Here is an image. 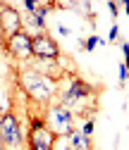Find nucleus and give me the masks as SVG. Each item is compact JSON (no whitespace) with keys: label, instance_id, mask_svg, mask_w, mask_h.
Segmentation results:
<instances>
[{"label":"nucleus","instance_id":"f257e3e1","mask_svg":"<svg viewBox=\"0 0 129 150\" xmlns=\"http://www.w3.org/2000/svg\"><path fill=\"white\" fill-rule=\"evenodd\" d=\"M58 93H60V105L74 112V117L81 115V112L93 110L91 103H93L96 91L91 83H86L84 79H79L77 74L74 76H62L58 81Z\"/></svg>","mask_w":129,"mask_h":150},{"label":"nucleus","instance_id":"f03ea898","mask_svg":"<svg viewBox=\"0 0 129 150\" xmlns=\"http://www.w3.org/2000/svg\"><path fill=\"white\" fill-rule=\"evenodd\" d=\"M19 86L29 96V100L41 105V107H48L58 98V81L41 74V71H36V69H31V67L19 71Z\"/></svg>","mask_w":129,"mask_h":150},{"label":"nucleus","instance_id":"7ed1b4c3","mask_svg":"<svg viewBox=\"0 0 129 150\" xmlns=\"http://www.w3.org/2000/svg\"><path fill=\"white\" fill-rule=\"evenodd\" d=\"M0 141H3L5 150H22L26 145V131L14 112L0 115Z\"/></svg>","mask_w":129,"mask_h":150},{"label":"nucleus","instance_id":"20e7f679","mask_svg":"<svg viewBox=\"0 0 129 150\" xmlns=\"http://www.w3.org/2000/svg\"><path fill=\"white\" fill-rule=\"evenodd\" d=\"M43 122H46V126L53 131L55 136H67L69 131L74 129L77 117H74V112H72V110H67V107H62V105L58 103V105H50V107H48Z\"/></svg>","mask_w":129,"mask_h":150},{"label":"nucleus","instance_id":"39448f33","mask_svg":"<svg viewBox=\"0 0 129 150\" xmlns=\"http://www.w3.org/2000/svg\"><path fill=\"white\" fill-rule=\"evenodd\" d=\"M55 143V134L46 126L43 119H31L29 131H26V148L29 150H53Z\"/></svg>","mask_w":129,"mask_h":150},{"label":"nucleus","instance_id":"423d86ee","mask_svg":"<svg viewBox=\"0 0 129 150\" xmlns=\"http://www.w3.org/2000/svg\"><path fill=\"white\" fill-rule=\"evenodd\" d=\"M31 50H33V60H60V45L48 31L33 33L31 36Z\"/></svg>","mask_w":129,"mask_h":150},{"label":"nucleus","instance_id":"0eeeda50","mask_svg":"<svg viewBox=\"0 0 129 150\" xmlns=\"http://www.w3.org/2000/svg\"><path fill=\"white\" fill-rule=\"evenodd\" d=\"M5 50L12 55L14 60H19V62H31V60H33L31 33H29V31H19V33L10 36V38L5 41Z\"/></svg>","mask_w":129,"mask_h":150},{"label":"nucleus","instance_id":"6e6552de","mask_svg":"<svg viewBox=\"0 0 129 150\" xmlns=\"http://www.w3.org/2000/svg\"><path fill=\"white\" fill-rule=\"evenodd\" d=\"M19 31H24V19H22V12L7 3V7L0 12V33H3V36H5V41H7L10 36L19 33Z\"/></svg>","mask_w":129,"mask_h":150},{"label":"nucleus","instance_id":"1a4fd4ad","mask_svg":"<svg viewBox=\"0 0 129 150\" xmlns=\"http://www.w3.org/2000/svg\"><path fill=\"white\" fill-rule=\"evenodd\" d=\"M67 141H69V145L74 148V150H96V143H93V138H88V136H84L81 131H79V126H74L67 134Z\"/></svg>","mask_w":129,"mask_h":150},{"label":"nucleus","instance_id":"9d476101","mask_svg":"<svg viewBox=\"0 0 129 150\" xmlns=\"http://www.w3.org/2000/svg\"><path fill=\"white\" fill-rule=\"evenodd\" d=\"M79 131L84 136H88V138H93V134H96V117H88L81 126H79Z\"/></svg>","mask_w":129,"mask_h":150},{"label":"nucleus","instance_id":"9b49d317","mask_svg":"<svg viewBox=\"0 0 129 150\" xmlns=\"http://www.w3.org/2000/svg\"><path fill=\"white\" fill-rule=\"evenodd\" d=\"M100 43H105L100 36H88V38H84V45H81V48H84L86 52H93L96 45H100Z\"/></svg>","mask_w":129,"mask_h":150},{"label":"nucleus","instance_id":"f8f14e48","mask_svg":"<svg viewBox=\"0 0 129 150\" xmlns=\"http://www.w3.org/2000/svg\"><path fill=\"white\" fill-rule=\"evenodd\" d=\"M53 150H74L69 145L67 136H55V143H53Z\"/></svg>","mask_w":129,"mask_h":150},{"label":"nucleus","instance_id":"ddd939ff","mask_svg":"<svg viewBox=\"0 0 129 150\" xmlns=\"http://www.w3.org/2000/svg\"><path fill=\"white\" fill-rule=\"evenodd\" d=\"M105 43H120V26H117V22L110 26V31H108V41Z\"/></svg>","mask_w":129,"mask_h":150},{"label":"nucleus","instance_id":"4468645a","mask_svg":"<svg viewBox=\"0 0 129 150\" xmlns=\"http://www.w3.org/2000/svg\"><path fill=\"white\" fill-rule=\"evenodd\" d=\"M5 112H12L10 110V96L7 93H0V115H5Z\"/></svg>","mask_w":129,"mask_h":150},{"label":"nucleus","instance_id":"2eb2a0df","mask_svg":"<svg viewBox=\"0 0 129 150\" xmlns=\"http://www.w3.org/2000/svg\"><path fill=\"white\" fill-rule=\"evenodd\" d=\"M117 76H120V86H127L129 83V69L124 67V62L120 64V74H117Z\"/></svg>","mask_w":129,"mask_h":150},{"label":"nucleus","instance_id":"dca6fc26","mask_svg":"<svg viewBox=\"0 0 129 150\" xmlns=\"http://www.w3.org/2000/svg\"><path fill=\"white\" fill-rule=\"evenodd\" d=\"M120 48H122V55H124V64L129 62V43L127 41H120Z\"/></svg>","mask_w":129,"mask_h":150},{"label":"nucleus","instance_id":"f3484780","mask_svg":"<svg viewBox=\"0 0 129 150\" xmlns=\"http://www.w3.org/2000/svg\"><path fill=\"white\" fill-rule=\"evenodd\" d=\"M55 29H58V33H60V36H72V29H69V26H65V24H58Z\"/></svg>","mask_w":129,"mask_h":150},{"label":"nucleus","instance_id":"a211bd4d","mask_svg":"<svg viewBox=\"0 0 129 150\" xmlns=\"http://www.w3.org/2000/svg\"><path fill=\"white\" fill-rule=\"evenodd\" d=\"M108 10L113 12V17H117V10H120V5H117V3H108Z\"/></svg>","mask_w":129,"mask_h":150},{"label":"nucleus","instance_id":"6ab92c4d","mask_svg":"<svg viewBox=\"0 0 129 150\" xmlns=\"http://www.w3.org/2000/svg\"><path fill=\"white\" fill-rule=\"evenodd\" d=\"M122 5H124V12H127V17H129V0H124Z\"/></svg>","mask_w":129,"mask_h":150},{"label":"nucleus","instance_id":"aec40b11","mask_svg":"<svg viewBox=\"0 0 129 150\" xmlns=\"http://www.w3.org/2000/svg\"><path fill=\"white\" fill-rule=\"evenodd\" d=\"M5 7H7V3H0V12H3V10H5Z\"/></svg>","mask_w":129,"mask_h":150},{"label":"nucleus","instance_id":"412c9836","mask_svg":"<svg viewBox=\"0 0 129 150\" xmlns=\"http://www.w3.org/2000/svg\"><path fill=\"white\" fill-rule=\"evenodd\" d=\"M0 150H5V145H3V143H0Z\"/></svg>","mask_w":129,"mask_h":150},{"label":"nucleus","instance_id":"4be33fe9","mask_svg":"<svg viewBox=\"0 0 129 150\" xmlns=\"http://www.w3.org/2000/svg\"><path fill=\"white\" fill-rule=\"evenodd\" d=\"M0 143H3V141H0Z\"/></svg>","mask_w":129,"mask_h":150},{"label":"nucleus","instance_id":"5701e85b","mask_svg":"<svg viewBox=\"0 0 129 150\" xmlns=\"http://www.w3.org/2000/svg\"><path fill=\"white\" fill-rule=\"evenodd\" d=\"M127 105H129V103H127Z\"/></svg>","mask_w":129,"mask_h":150}]
</instances>
